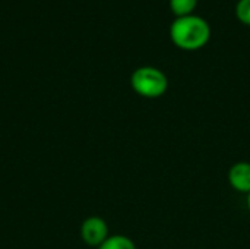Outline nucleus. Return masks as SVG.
<instances>
[{"label":"nucleus","instance_id":"nucleus-2","mask_svg":"<svg viewBox=\"0 0 250 249\" xmlns=\"http://www.w3.org/2000/svg\"><path fill=\"white\" fill-rule=\"evenodd\" d=\"M130 85L136 94L145 98H158L168 88V79L163 70L154 66H141L130 76Z\"/></svg>","mask_w":250,"mask_h":249},{"label":"nucleus","instance_id":"nucleus-5","mask_svg":"<svg viewBox=\"0 0 250 249\" xmlns=\"http://www.w3.org/2000/svg\"><path fill=\"white\" fill-rule=\"evenodd\" d=\"M97 249H136V245L125 235H113L108 236Z\"/></svg>","mask_w":250,"mask_h":249},{"label":"nucleus","instance_id":"nucleus-1","mask_svg":"<svg viewBox=\"0 0 250 249\" xmlns=\"http://www.w3.org/2000/svg\"><path fill=\"white\" fill-rule=\"evenodd\" d=\"M170 35L177 47L183 50H196L208 43L211 37V28L207 19L190 13L177 16L171 22Z\"/></svg>","mask_w":250,"mask_h":249},{"label":"nucleus","instance_id":"nucleus-7","mask_svg":"<svg viewBox=\"0 0 250 249\" xmlns=\"http://www.w3.org/2000/svg\"><path fill=\"white\" fill-rule=\"evenodd\" d=\"M236 15L242 22L250 25V0H239L237 1Z\"/></svg>","mask_w":250,"mask_h":249},{"label":"nucleus","instance_id":"nucleus-8","mask_svg":"<svg viewBox=\"0 0 250 249\" xmlns=\"http://www.w3.org/2000/svg\"><path fill=\"white\" fill-rule=\"evenodd\" d=\"M248 208H249V213H250V194H248Z\"/></svg>","mask_w":250,"mask_h":249},{"label":"nucleus","instance_id":"nucleus-4","mask_svg":"<svg viewBox=\"0 0 250 249\" xmlns=\"http://www.w3.org/2000/svg\"><path fill=\"white\" fill-rule=\"evenodd\" d=\"M229 182L231 188L240 194H250V163H234L229 170Z\"/></svg>","mask_w":250,"mask_h":249},{"label":"nucleus","instance_id":"nucleus-6","mask_svg":"<svg viewBox=\"0 0 250 249\" xmlns=\"http://www.w3.org/2000/svg\"><path fill=\"white\" fill-rule=\"evenodd\" d=\"M198 0H170V6L177 16L190 15L196 6Z\"/></svg>","mask_w":250,"mask_h":249},{"label":"nucleus","instance_id":"nucleus-3","mask_svg":"<svg viewBox=\"0 0 250 249\" xmlns=\"http://www.w3.org/2000/svg\"><path fill=\"white\" fill-rule=\"evenodd\" d=\"M108 236V226L101 217H88L81 226V238L89 247L98 248Z\"/></svg>","mask_w":250,"mask_h":249}]
</instances>
